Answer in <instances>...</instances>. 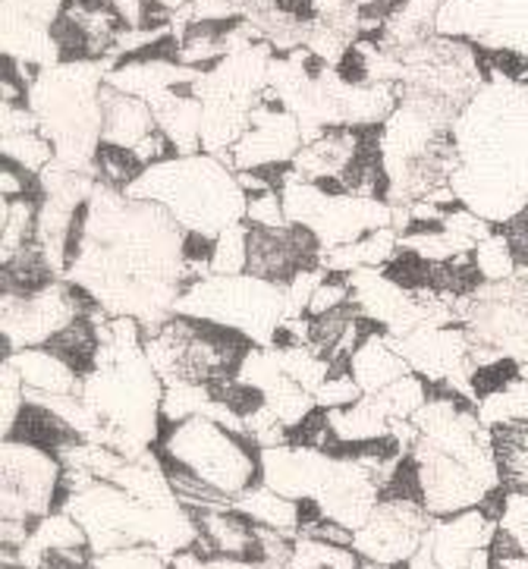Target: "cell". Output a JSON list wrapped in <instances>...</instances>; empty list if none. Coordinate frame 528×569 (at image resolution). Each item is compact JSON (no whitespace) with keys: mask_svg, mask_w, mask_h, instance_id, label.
<instances>
[{"mask_svg":"<svg viewBox=\"0 0 528 569\" xmlns=\"http://www.w3.org/2000/svg\"><path fill=\"white\" fill-rule=\"evenodd\" d=\"M186 242L167 208L98 183L76 214L63 280L113 318H136L151 337L196 283Z\"/></svg>","mask_w":528,"mask_h":569,"instance_id":"1","label":"cell"},{"mask_svg":"<svg viewBox=\"0 0 528 569\" xmlns=\"http://www.w3.org/2000/svg\"><path fill=\"white\" fill-rule=\"evenodd\" d=\"M456 199L491 227L528 211V86L507 76L475 92L454 123Z\"/></svg>","mask_w":528,"mask_h":569,"instance_id":"2","label":"cell"},{"mask_svg":"<svg viewBox=\"0 0 528 569\" xmlns=\"http://www.w3.org/2000/svg\"><path fill=\"white\" fill-rule=\"evenodd\" d=\"M79 397L101 425L94 443L139 459L161 441L165 381L148 362L146 343H101Z\"/></svg>","mask_w":528,"mask_h":569,"instance_id":"3","label":"cell"},{"mask_svg":"<svg viewBox=\"0 0 528 569\" xmlns=\"http://www.w3.org/2000/svg\"><path fill=\"white\" fill-rule=\"evenodd\" d=\"M123 192L132 199L158 202L186 233L208 239H218L223 230L246 223L249 204L237 170L208 151L177 154L170 161L146 167Z\"/></svg>","mask_w":528,"mask_h":569,"instance_id":"4","label":"cell"},{"mask_svg":"<svg viewBox=\"0 0 528 569\" xmlns=\"http://www.w3.org/2000/svg\"><path fill=\"white\" fill-rule=\"evenodd\" d=\"M110 63H54L44 67L29 89V108L36 111L38 129L54 142L57 161L73 170L94 173V154L101 148L104 127V82Z\"/></svg>","mask_w":528,"mask_h":569,"instance_id":"5","label":"cell"},{"mask_svg":"<svg viewBox=\"0 0 528 569\" xmlns=\"http://www.w3.org/2000/svg\"><path fill=\"white\" fill-rule=\"evenodd\" d=\"M256 347L242 333L220 328L201 318L173 315L167 325L146 337V356L161 381H189L215 387L237 378L249 349Z\"/></svg>","mask_w":528,"mask_h":569,"instance_id":"6","label":"cell"},{"mask_svg":"<svg viewBox=\"0 0 528 569\" xmlns=\"http://www.w3.org/2000/svg\"><path fill=\"white\" fill-rule=\"evenodd\" d=\"M155 453L165 462L189 469L230 500L261 481V450L246 435H237L208 416L167 425Z\"/></svg>","mask_w":528,"mask_h":569,"instance_id":"7","label":"cell"},{"mask_svg":"<svg viewBox=\"0 0 528 569\" xmlns=\"http://www.w3.org/2000/svg\"><path fill=\"white\" fill-rule=\"evenodd\" d=\"M459 328L469 337L475 371L516 366L528 381V274L459 296Z\"/></svg>","mask_w":528,"mask_h":569,"instance_id":"8","label":"cell"},{"mask_svg":"<svg viewBox=\"0 0 528 569\" xmlns=\"http://www.w3.org/2000/svg\"><path fill=\"white\" fill-rule=\"evenodd\" d=\"M177 315L201 318L242 333L256 347H271L287 318V293L280 283L256 274H208L196 280L177 302Z\"/></svg>","mask_w":528,"mask_h":569,"instance_id":"9","label":"cell"},{"mask_svg":"<svg viewBox=\"0 0 528 569\" xmlns=\"http://www.w3.org/2000/svg\"><path fill=\"white\" fill-rule=\"evenodd\" d=\"M89 296L70 280H51L32 293H3L0 299V356H13L19 349L48 347L57 333H63L73 321L89 312Z\"/></svg>","mask_w":528,"mask_h":569,"instance_id":"10","label":"cell"},{"mask_svg":"<svg viewBox=\"0 0 528 569\" xmlns=\"http://www.w3.org/2000/svg\"><path fill=\"white\" fill-rule=\"evenodd\" d=\"M63 462L54 450L3 438V519L38 522L63 507Z\"/></svg>","mask_w":528,"mask_h":569,"instance_id":"11","label":"cell"},{"mask_svg":"<svg viewBox=\"0 0 528 569\" xmlns=\"http://www.w3.org/2000/svg\"><path fill=\"white\" fill-rule=\"evenodd\" d=\"M409 457L416 462L421 503L435 519L485 507V500L504 488V481L497 476L478 472L475 466L444 453L435 443L425 441L421 435L419 441L412 443Z\"/></svg>","mask_w":528,"mask_h":569,"instance_id":"12","label":"cell"},{"mask_svg":"<svg viewBox=\"0 0 528 569\" xmlns=\"http://www.w3.org/2000/svg\"><path fill=\"white\" fill-rule=\"evenodd\" d=\"M438 36L472 41L481 51L528 57V0H444Z\"/></svg>","mask_w":528,"mask_h":569,"instance_id":"13","label":"cell"},{"mask_svg":"<svg viewBox=\"0 0 528 569\" xmlns=\"http://www.w3.org/2000/svg\"><path fill=\"white\" fill-rule=\"evenodd\" d=\"M390 343L397 347V352L409 362V368L419 378H425L428 385L456 390L466 400L478 403L472 349H469V337L459 325H450V328L419 325L416 331L390 337Z\"/></svg>","mask_w":528,"mask_h":569,"instance_id":"14","label":"cell"},{"mask_svg":"<svg viewBox=\"0 0 528 569\" xmlns=\"http://www.w3.org/2000/svg\"><path fill=\"white\" fill-rule=\"evenodd\" d=\"M306 146L302 127L296 113L287 108L283 94L273 86H265L252 111V127L239 139L237 146L223 154V161L233 170H268V167H287Z\"/></svg>","mask_w":528,"mask_h":569,"instance_id":"15","label":"cell"},{"mask_svg":"<svg viewBox=\"0 0 528 569\" xmlns=\"http://www.w3.org/2000/svg\"><path fill=\"white\" fill-rule=\"evenodd\" d=\"M435 516L421 500L409 497H381L371 519L352 538V548L365 560H378L390 567H406L425 548Z\"/></svg>","mask_w":528,"mask_h":569,"instance_id":"16","label":"cell"},{"mask_svg":"<svg viewBox=\"0 0 528 569\" xmlns=\"http://www.w3.org/2000/svg\"><path fill=\"white\" fill-rule=\"evenodd\" d=\"M497 532V519L485 507H472L435 519L425 545L431 548L438 569H494Z\"/></svg>","mask_w":528,"mask_h":569,"instance_id":"17","label":"cell"},{"mask_svg":"<svg viewBox=\"0 0 528 569\" xmlns=\"http://www.w3.org/2000/svg\"><path fill=\"white\" fill-rule=\"evenodd\" d=\"M381 497L383 488L371 466H365L356 453H333L328 481L321 495L315 497V507L321 516L347 526L349 532H359L381 503Z\"/></svg>","mask_w":528,"mask_h":569,"instance_id":"18","label":"cell"},{"mask_svg":"<svg viewBox=\"0 0 528 569\" xmlns=\"http://www.w3.org/2000/svg\"><path fill=\"white\" fill-rule=\"evenodd\" d=\"M321 264V242L306 227H249V274L287 287L292 277Z\"/></svg>","mask_w":528,"mask_h":569,"instance_id":"19","label":"cell"},{"mask_svg":"<svg viewBox=\"0 0 528 569\" xmlns=\"http://www.w3.org/2000/svg\"><path fill=\"white\" fill-rule=\"evenodd\" d=\"M333 453L306 443H280L271 450H261V485H268L277 495L315 503L328 481Z\"/></svg>","mask_w":528,"mask_h":569,"instance_id":"20","label":"cell"},{"mask_svg":"<svg viewBox=\"0 0 528 569\" xmlns=\"http://www.w3.org/2000/svg\"><path fill=\"white\" fill-rule=\"evenodd\" d=\"M199 526L196 551L201 557H242L258 560V526L233 507H215V510H189Z\"/></svg>","mask_w":528,"mask_h":569,"instance_id":"21","label":"cell"},{"mask_svg":"<svg viewBox=\"0 0 528 569\" xmlns=\"http://www.w3.org/2000/svg\"><path fill=\"white\" fill-rule=\"evenodd\" d=\"M199 79L180 82V86L155 94L148 101L151 111H155V120H158V129L173 142L177 154H199L201 151V113H205V104H201L199 92H196Z\"/></svg>","mask_w":528,"mask_h":569,"instance_id":"22","label":"cell"},{"mask_svg":"<svg viewBox=\"0 0 528 569\" xmlns=\"http://www.w3.org/2000/svg\"><path fill=\"white\" fill-rule=\"evenodd\" d=\"M101 104H104V127H101V142L104 146H120L136 151L158 129L155 111H151L146 98L117 92L113 86L104 82Z\"/></svg>","mask_w":528,"mask_h":569,"instance_id":"23","label":"cell"},{"mask_svg":"<svg viewBox=\"0 0 528 569\" xmlns=\"http://www.w3.org/2000/svg\"><path fill=\"white\" fill-rule=\"evenodd\" d=\"M349 371H352L356 385L362 387V393H381L383 387L412 375L409 362L397 352V347L390 343V337L381 328H371L365 333L362 343L349 356Z\"/></svg>","mask_w":528,"mask_h":569,"instance_id":"24","label":"cell"},{"mask_svg":"<svg viewBox=\"0 0 528 569\" xmlns=\"http://www.w3.org/2000/svg\"><path fill=\"white\" fill-rule=\"evenodd\" d=\"M3 359L19 371L26 393H51V397L82 393V375L51 347L19 349Z\"/></svg>","mask_w":528,"mask_h":569,"instance_id":"25","label":"cell"},{"mask_svg":"<svg viewBox=\"0 0 528 569\" xmlns=\"http://www.w3.org/2000/svg\"><path fill=\"white\" fill-rule=\"evenodd\" d=\"M325 412H328L333 438L340 441V453L352 450V447H362V443L387 441L390 438V428H393V419L383 412L381 403L371 393H365L362 400H356L352 406L325 409Z\"/></svg>","mask_w":528,"mask_h":569,"instance_id":"26","label":"cell"},{"mask_svg":"<svg viewBox=\"0 0 528 569\" xmlns=\"http://www.w3.org/2000/svg\"><path fill=\"white\" fill-rule=\"evenodd\" d=\"M397 252H400V233L393 227H381L349 246L321 252V268L328 274H352L362 268H381L383 271L397 258Z\"/></svg>","mask_w":528,"mask_h":569,"instance_id":"27","label":"cell"},{"mask_svg":"<svg viewBox=\"0 0 528 569\" xmlns=\"http://www.w3.org/2000/svg\"><path fill=\"white\" fill-rule=\"evenodd\" d=\"M233 510H239L252 526L292 535V538H299V529H302V503L277 495V491H271L261 481H258L256 488H249L246 495H239L233 500Z\"/></svg>","mask_w":528,"mask_h":569,"instance_id":"28","label":"cell"},{"mask_svg":"<svg viewBox=\"0 0 528 569\" xmlns=\"http://www.w3.org/2000/svg\"><path fill=\"white\" fill-rule=\"evenodd\" d=\"M38 208H41V196L0 202V261H10L26 246L36 242Z\"/></svg>","mask_w":528,"mask_h":569,"instance_id":"29","label":"cell"},{"mask_svg":"<svg viewBox=\"0 0 528 569\" xmlns=\"http://www.w3.org/2000/svg\"><path fill=\"white\" fill-rule=\"evenodd\" d=\"M491 431L494 457H497L504 488L528 491V422L497 425Z\"/></svg>","mask_w":528,"mask_h":569,"instance_id":"30","label":"cell"},{"mask_svg":"<svg viewBox=\"0 0 528 569\" xmlns=\"http://www.w3.org/2000/svg\"><path fill=\"white\" fill-rule=\"evenodd\" d=\"M10 438H22V441L38 443V447H48V450H54L57 457H60L67 447H73L76 441H82L60 416H54L51 409H44V406L38 403H26V409H22V416H19V422Z\"/></svg>","mask_w":528,"mask_h":569,"instance_id":"31","label":"cell"},{"mask_svg":"<svg viewBox=\"0 0 528 569\" xmlns=\"http://www.w3.org/2000/svg\"><path fill=\"white\" fill-rule=\"evenodd\" d=\"M497 541H494V560L510 553H528V491L504 488L500 510H497Z\"/></svg>","mask_w":528,"mask_h":569,"instance_id":"32","label":"cell"},{"mask_svg":"<svg viewBox=\"0 0 528 569\" xmlns=\"http://www.w3.org/2000/svg\"><path fill=\"white\" fill-rule=\"evenodd\" d=\"M475 271L481 277V283H500V280H510V277L519 274V258H516V249H512L510 237L494 227V233H488L485 239H478L472 252Z\"/></svg>","mask_w":528,"mask_h":569,"instance_id":"33","label":"cell"},{"mask_svg":"<svg viewBox=\"0 0 528 569\" xmlns=\"http://www.w3.org/2000/svg\"><path fill=\"white\" fill-rule=\"evenodd\" d=\"M265 403L271 406L273 412H277V419L287 425V428H299V425L309 419L311 412L318 409V403H315V393H309L306 387H299L296 381H292L290 375L283 371L277 381H273L265 393Z\"/></svg>","mask_w":528,"mask_h":569,"instance_id":"34","label":"cell"},{"mask_svg":"<svg viewBox=\"0 0 528 569\" xmlns=\"http://www.w3.org/2000/svg\"><path fill=\"white\" fill-rule=\"evenodd\" d=\"M48 347L60 352L70 366L86 378L94 366V356H98V333H94V325L89 321V315H82L79 321H73L70 328L63 333H57L54 340L48 343Z\"/></svg>","mask_w":528,"mask_h":569,"instance_id":"35","label":"cell"},{"mask_svg":"<svg viewBox=\"0 0 528 569\" xmlns=\"http://www.w3.org/2000/svg\"><path fill=\"white\" fill-rule=\"evenodd\" d=\"M0 151H3L7 161H13V164L29 170V173H36V177H41L44 167L57 161L54 142L41 129H36V132H19V136H3Z\"/></svg>","mask_w":528,"mask_h":569,"instance_id":"36","label":"cell"},{"mask_svg":"<svg viewBox=\"0 0 528 569\" xmlns=\"http://www.w3.org/2000/svg\"><path fill=\"white\" fill-rule=\"evenodd\" d=\"M371 397H375V400L381 403L383 412L397 422V419H412L421 406L428 403V397H431V385L412 371V375H406V378L393 381L390 387H383L381 393H371Z\"/></svg>","mask_w":528,"mask_h":569,"instance_id":"37","label":"cell"},{"mask_svg":"<svg viewBox=\"0 0 528 569\" xmlns=\"http://www.w3.org/2000/svg\"><path fill=\"white\" fill-rule=\"evenodd\" d=\"M211 387L189 385V381H170L165 385V400H161V419L167 425H180L186 419L205 416V409L211 406Z\"/></svg>","mask_w":528,"mask_h":569,"instance_id":"38","label":"cell"},{"mask_svg":"<svg viewBox=\"0 0 528 569\" xmlns=\"http://www.w3.org/2000/svg\"><path fill=\"white\" fill-rule=\"evenodd\" d=\"M142 170L146 167L136 158V151H129V148L104 146L101 142L98 154H94V177H98V183L113 186V189H127L129 183H136V177Z\"/></svg>","mask_w":528,"mask_h":569,"instance_id":"39","label":"cell"},{"mask_svg":"<svg viewBox=\"0 0 528 569\" xmlns=\"http://www.w3.org/2000/svg\"><path fill=\"white\" fill-rule=\"evenodd\" d=\"M249 271V223H237L215 239L211 274H246Z\"/></svg>","mask_w":528,"mask_h":569,"instance_id":"40","label":"cell"},{"mask_svg":"<svg viewBox=\"0 0 528 569\" xmlns=\"http://www.w3.org/2000/svg\"><path fill=\"white\" fill-rule=\"evenodd\" d=\"M242 425H246V438L256 443L258 450H271V447H280V443H290V428L277 419V412L268 403H261L249 416H242Z\"/></svg>","mask_w":528,"mask_h":569,"instance_id":"41","label":"cell"},{"mask_svg":"<svg viewBox=\"0 0 528 569\" xmlns=\"http://www.w3.org/2000/svg\"><path fill=\"white\" fill-rule=\"evenodd\" d=\"M98 569H170V560L165 553L155 551L151 545H132V548H120V551L98 553L94 557Z\"/></svg>","mask_w":528,"mask_h":569,"instance_id":"42","label":"cell"},{"mask_svg":"<svg viewBox=\"0 0 528 569\" xmlns=\"http://www.w3.org/2000/svg\"><path fill=\"white\" fill-rule=\"evenodd\" d=\"M362 387L356 385V378H352V371L347 366L330 371L328 381L315 393V403H318V409H343V406H352L356 400H362Z\"/></svg>","mask_w":528,"mask_h":569,"instance_id":"43","label":"cell"},{"mask_svg":"<svg viewBox=\"0 0 528 569\" xmlns=\"http://www.w3.org/2000/svg\"><path fill=\"white\" fill-rule=\"evenodd\" d=\"M352 306V283L347 274H328L318 290L311 296L309 302V318H321V315L337 312V309H347Z\"/></svg>","mask_w":528,"mask_h":569,"instance_id":"44","label":"cell"},{"mask_svg":"<svg viewBox=\"0 0 528 569\" xmlns=\"http://www.w3.org/2000/svg\"><path fill=\"white\" fill-rule=\"evenodd\" d=\"M3 412H0V428H3V438H10L13 435V428H17L19 416H22V409L29 403V397H26V385H22V378H19V371L7 359H3Z\"/></svg>","mask_w":528,"mask_h":569,"instance_id":"45","label":"cell"},{"mask_svg":"<svg viewBox=\"0 0 528 569\" xmlns=\"http://www.w3.org/2000/svg\"><path fill=\"white\" fill-rule=\"evenodd\" d=\"M246 223H249V227H265V230L287 227L290 218H287V208H283V199H280V189L261 192V196H249V204H246Z\"/></svg>","mask_w":528,"mask_h":569,"instance_id":"46","label":"cell"},{"mask_svg":"<svg viewBox=\"0 0 528 569\" xmlns=\"http://www.w3.org/2000/svg\"><path fill=\"white\" fill-rule=\"evenodd\" d=\"M0 192H3V199H26V196H41L36 173L22 170V167L13 164V161H7V158H3V167H0Z\"/></svg>","mask_w":528,"mask_h":569,"instance_id":"47","label":"cell"},{"mask_svg":"<svg viewBox=\"0 0 528 569\" xmlns=\"http://www.w3.org/2000/svg\"><path fill=\"white\" fill-rule=\"evenodd\" d=\"M0 129L3 136H19V132H36L38 117L29 108V101L22 104H3V117H0Z\"/></svg>","mask_w":528,"mask_h":569,"instance_id":"48","label":"cell"},{"mask_svg":"<svg viewBox=\"0 0 528 569\" xmlns=\"http://www.w3.org/2000/svg\"><path fill=\"white\" fill-rule=\"evenodd\" d=\"M205 569H271L258 560H242V557H208Z\"/></svg>","mask_w":528,"mask_h":569,"instance_id":"49","label":"cell"},{"mask_svg":"<svg viewBox=\"0 0 528 569\" xmlns=\"http://www.w3.org/2000/svg\"><path fill=\"white\" fill-rule=\"evenodd\" d=\"M494 569H528V553H510V557H497Z\"/></svg>","mask_w":528,"mask_h":569,"instance_id":"50","label":"cell"},{"mask_svg":"<svg viewBox=\"0 0 528 569\" xmlns=\"http://www.w3.org/2000/svg\"><path fill=\"white\" fill-rule=\"evenodd\" d=\"M283 569H328V567H321V563H311V560H306V557H299V553L292 551L290 563H287Z\"/></svg>","mask_w":528,"mask_h":569,"instance_id":"51","label":"cell"},{"mask_svg":"<svg viewBox=\"0 0 528 569\" xmlns=\"http://www.w3.org/2000/svg\"><path fill=\"white\" fill-rule=\"evenodd\" d=\"M359 569H406V567H390V563H378V560H359Z\"/></svg>","mask_w":528,"mask_h":569,"instance_id":"52","label":"cell"},{"mask_svg":"<svg viewBox=\"0 0 528 569\" xmlns=\"http://www.w3.org/2000/svg\"><path fill=\"white\" fill-rule=\"evenodd\" d=\"M519 274H528V264H526V268H522V271H519Z\"/></svg>","mask_w":528,"mask_h":569,"instance_id":"53","label":"cell"},{"mask_svg":"<svg viewBox=\"0 0 528 569\" xmlns=\"http://www.w3.org/2000/svg\"><path fill=\"white\" fill-rule=\"evenodd\" d=\"M440 3H444V0H440Z\"/></svg>","mask_w":528,"mask_h":569,"instance_id":"54","label":"cell"}]
</instances>
